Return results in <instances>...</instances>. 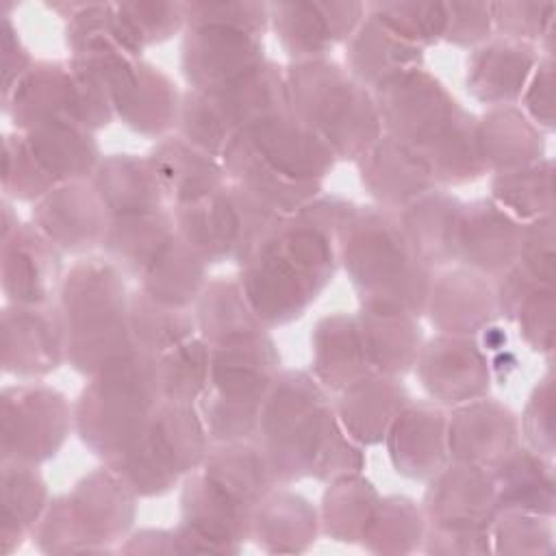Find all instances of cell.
Here are the masks:
<instances>
[{
  "mask_svg": "<svg viewBox=\"0 0 556 556\" xmlns=\"http://www.w3.org/2000/svg\"><path fill=\"white\" fill-rule=\"evenodd\" d=\"M356 206L317 195L293 215H280L241 263L239 282L265 328L298 319L332 280L339 239Z\"/></svg>",
  "mask_w": 556,
  "mask_h": 556,
  "instance_id": "6da1fadb",
  "label": "cell"
},
{
  "mask_svg": "<svg viewBox=\"0 0 556 556\" xmlns=\"http://www.w3.org/2000/svg\"><path fill=\"white\" fill-rule=\"evenodd\" d=\"M334 161L321 135L291 109L248 124L222 152L228 180L278 215L313 202Z\"/></svg>",
  "mask_w": 556,
  "mask_h": 556,
  "instance_id": "7a4b0ae2",
  "label": "cell"
},
{
  "mask_svg": "<svg viewBox=\"0 0 556 556\" xmlns=\"http://www.w3.org/2000/svg\"><path fill=\"white\" fill-rule=\"evenodd\" d=\"M339 261L363 311L410 317L426 313L434 274L408 241L397 211L356 206L339 239Z\"/></svg>",
  "mask_w": 556,
  "mask_h": 556,
  "instance_id": "3957f363",
  "label": "cell"
},
{
  "mask_svg": "<svg viewBox=\"0 0 556 556\" xmlns=\"http://www.w3.org/2000/svg\"><path fill=\"white\" fill-rule=\"evenodd\" d=\"M343 432L321 384L302 371L276 376L256 426V445L278 484L315 476L324 454Z\"/></svg>",
  "mask_w": 556,
  "mask_h": 556,
  "instance_id": "277c9868",
  "label": "cell"
},
{
  "mask_svg": "<svg viewBox=\"0 0 556 556\" xmlns=\"http://www.w3.org/2000/svg\"><path fill=\"white\" fill-rule=\"evenodd\" d=\"M122 271L106 258L72 265L59 289L65 328V361L80 374H96L135 350Z\"/></svg>",
  "mask_w": 556,
  "mask_h": 556,
  "instance_id": "5b68a950",
  "label": "cell"
},
{
  "mask_svg": "<svg viewBox=\"0 0 556 556\" xmlns=\"http://www.w3.org/2000/svg\"><path fill=\"white\" fill-rule=\"evenodd\" d=\"M285 78L289 109L321 135L337 161H358L382 137L374 91L339 63L295 61Z\"/></svg>",
  "mask_w": 556,
  "mask_h": 556,
  "instance_id": "8992f818",
  "label": "cell"
},
{
  "mask_svg": "<svg viewBox=\"0 0 556 556\" xmlns=\"http://www.w3.org/2000/svg\"><path fill=\"white\" fill-rule=\"evenodd\" d=\"M159 402L154 356L132 350L91 374L74 426L93 454L111 460L141 439Z\"/></svg>",
  "mask_w": 556,
  "mask_h": 556,
  "instance_id": "52a82bcc",
  "label": "cell"
},
{
  "mask_svg": "<svg viewBox=\"0 0 556 556\" xmlns=\"http://www.w3.org/2000/svg\"><path fill=\"white\" fill-rule=\"evenodd\" d=\"M280 356L267 332L211 345L208 387L198 410L211 441H248L254 437L261 408L276 380Z\"/></svg>",
  "mask_w": 556,
  "mask_h": 556,
  "instance_id": "ba28073f",
  "label": "cell"
},
{
  "mask_svg": "<svg viewBox=\"0 0 556 556\" xmlns=\"http://www.w3.org/2000/svg\"><path fill=\"white\" fill-rule=\"evenodd\" d=\"M135 493L106 465L52 500L33 532L43 552H109L135 519Z\"/></svg>",
  "mask_w": 556,
  "mask_h": 556,
  "instance_id": "9c48e42d",
  "label": "cell"
},
{
  "mask_svg": "<svg viewBox=\"0 0 556 556\" xmlns=\"http://www.w3.org/2000/svg\"><path fill=\"white\" fill-rule=\"evenodd\" d=\"M208 450L211 437L198 406L161 400L141 439L106 465L135 495L152 497L198 469Z\"/></svg>",
  "mask_w": 556,
  "mask_h": 556,
  "instance_id": "30bf717a",
  "label": "cell"
},
{
  "mask_svg": "<svg viewBox=\"0 0 556 556\" xmlns=\"http://www.w3.org/2000/svg\"><path fill=\"white\" fill-rule=\"evenodd\" d=\"M426 552H489L491 526L500 513L491 467L447 460L424 497Z\"/></svg>",
  "mask_w": 556,
  "mask_h": 556,
  "instance_id": "8fae6325",
  "label": "cell"
},
{
  "mask_svg": "<svg viewBox=\"0 0 556 556\" xmlns=\"http://www.w3.org/2000/svg\"><path fill=\"white\" fill-rule=\"evenodd\" d=\"M282 109H289L285 72L265 61L226 87L185 91L176 132L222 159L226 146L248 124Z\"/></svg>",
  "mask_w": 556,
  "mask_h": 556,
  "instance_id": "7c38bea8",
  "label": "cell"
},
{
  "mask_svg": "<svg viewBox=\"0 0 556 556\" xmlns=\"http://www.w3.org/2000/svg\"><path fill=\"white\" fill-rule=\"evenodd\" d=\"M2 161L4 195L37 202L61 185L91 180L102 159L91 130L52 124L7 135Z\"/></svg>",
  "mask_w": 556,
  "mask_h": 556,
  "instance_id": "4fadbf2b",
  "label": "cell"
},
{
  "mask_svg": "<svg viewBox=\"0 0 556 556\" xmlns=\"http://www.w3.org/2000/svg\"><path fill=\"white\" fill-rule=\"evenodd\" d=\"M2 106L17 130L72 124L93 132L115 115L109 93L72 61H35Z\"/></svg>",
  "mask_w": 556,
  "mask_h": 556,
  "instance_id": "5bb4252c",
  "label": "cell"
},
{
  "mask_svg": "<svg viewBox=\"0 0 556 556\" xmlns=\"http://www.w3.org/2000/svg\"><path fill=\"white\" fill-rule=\"evenodd\" d=\"M278 217L232 180L202 200L174 206L176 235L206 265L224 261L241 265Z\"/></svg>",
  "mask_w": 556,
  "mask_h": 556,
  "instance_id": "9a60e30c",
  "label": "cell"
},
{
  "mask_svg": "<svg viewBox=\"0 0 556 556\" xmlns=\"http://www.w3.org/2000/svg\"><path fill=\"white\" fill-rule=\"evenodd\" d=\"M74 413L56 389L33 380L2 391V460L39 465L52 458L72 426Z\"/></svg>",
  "mask_w": 556,
  "mask_h": 556,
  "instance_id": "2e32d148",
  "label": "cell"
},
{
  "mask_svg": "<svg viewBox=\"0 0 556 556\" xmlns=\"http://www.w3.org/2000/svg\"><path fill=\"white\" fill-rule=\"evenodd\" d=\"M382 135L424 152L463 109L439 78L421 67L374 89Z\"/></svg>",
  "mask_w": 556,
  "mask_h": 556,
  "instance_id": "e0dca14e",
  "label": "cell"
},
{
  "mask_svg": "<svg viewBox=\"0 0 556 556\" xmlns=\"http://www.w3.org/2000/svg\"><path fill=\"white\" fill-rule=\"evenodd\" d=\"M185 28L180 70L189 89L226 87L267 61L263 37L256 33L208 22L189 24Z\"/></svg>",
  "mask_w": 556,
  "mask_h": 556,
  "instance_id": "ac0fdd59",
  "label": "cell"
},
{
  "mask_svg": "<svg viewBox=\"0 0 556 556\" xmlns=\"http://www.w3.org/2000/svg\"><path fill=\"white\" fill-rule=\"evenodd\" d=\"M65 361V328L54 304H7L2 311V367L22 380L48 376Z\"/></svg>",
  "mask_w": 556,
  "mask_h": 556,
  "instance_id": "d6986e66",
  "label": "cell"
},
{
  "mask_svg": "<svg viewBox=\"0 0 556 556\" xmlns=\"http://www.w3.org/2000/svg\"><path fill=\"white\" fill-rule=\"evenodd\" d=\"M415 374L434 404L460 406L484 397L491 367L482 348L463 334H439L421 345Z\"/></svg>",
  "mask_w": 556,
  "mask_h": 556,
  "instance_id": "ffe728a7",
  "label": "cell"
},
{
  "mask_svg": "<svg viewBox=\"0 0 556 556\" xmlns=\"http://www.w3.org/2000/svg\"><path fill=\"white\" fill-rule=\"evenodd\" d=\"M363 17V2L269 4V24L293 63L324 59L328 50L352 37Z\"/></svg>",
  "mask_w": 556,
  "mask_h": 556,
  "instance_id": "44dd1931",
  "label": "cell"
},
{
  "mask_svg": "<svg viewBox=\"0 0 556 556\" xmlns=\"http://www.w3.org/2000/svg\"><path fill=\"white\" fill-rule=\"evenodd\" d=\"M2 293L7 304H50L63 282L61 250L35 226L2 237Z\"/></svg>",
  "mask_w": 556,
  "mask_h": 556,
  "instance_id": "7402d4cb",
  "label": "cell"
},
{
  "mask_svg": "<svg viewBox=\"0 0 556 556\" xmlns=\"http://www.w3.org/2000/svg\"><path fill=\"white\" fill-rule=\"evenodd\" d=\"M33 224L61 252L83 254L102 243L109 211L91 180H76L37 200L33 206Z\"/></svg>",
  "mask_w": 556,
  "mask_h": 556,
  "instance_id": "603a6c76",
  "label": "cell"
},
{
  "mask_svg": "<svg viewBox=\"0 0 556 556\" xmlns=\"http://www.w3.org/2000/svg\"><path fill=\"white\" fill-rule=\"evenodd\" d=\"M523 228L526 224L517 222L491 198L463 204L456 258L482 276H502L519 256Z\"/></svg>",
  "mask_w": 556,
  "mask_h": 556,
  "instance_id": "cb8c5ba5",
  "label": "cell"
},
{
  "mask_svg": "<svg viewBox=\"0 0 556 556\" xmlns=\"http://www.w3.org/2000/svg\"><path fill=\"white\" fill-rule=\"evenodd\" d=\"M180 100L182 93H178L172 78L141 59L111 91L113 113L135 132L156 139L176 130Z\"/></svg>",
  "mask_w": 556,
  "mask_h": 556,
  "instance_id": "d4e9b609",
  "label": "cell"
},
{
  "mask_svg": "<svg viewBox=\"0 0 556 556\" xmlns=\"http://www.w3.org/2000/svg\"><path fill=\"white\" fill-rule=\"evenodd\" d=\"M389 458L397 473L430 480L447 458V415L434 402H410L391 424L387 437Z\"/></svg>",
  "mask_w": 556,
  "mask_h": 556,
  "instance_id": "484cf974",
  "label": "cell"
},
{
  "mask_svg": "<svg viewBox=\"0 0 556 556\" xmlns=\"http://www.w3.org/2000/svg\"><path fill=\"white\" fill-rule=\"evenodd\" d=\"M517 447L515 415L486 397L454 406L447 415V458L493 467Z\"/></svg>",
  "mask_w": 556,
  "mask_h": 556,
  "instance_id": "4316f807",
  "label": "cell"
},
{
  "mask_svg": "<svg viewBox=\"0 0 556 556\" xmlns=\"http://www.w3.org/2000/svg\"><path fill=\"white\" fill-rule=\"evenodd\" d=\"M365 191L384 208L400 211L437 189L426 161L410 146L382 135L358 161Z\"/></svg>",
  "mask_w": 556,
  "mask_h": 556,
  "instance_id": "83f0119b",
  "label": "cell"
},
{
  "mask_svg": "<svg viewBox=\"0 0 556 556\" xmlns=\"http://www.w3.org/2000/svg\"><path fill=\"white\" fill-rule=\"evenodd\" d=\"M536 48L515 39H486L467 61V91L493 106H513L539 63Z\"/></svg>",
  "mask_w": 556,
  "mask_h": 556,
  "instance_id": "f1b7e54d",
  "label": "cell"
},
{
  "mask_svg": "<svg viewBox=\"0 0 556 556\" xmlns=\"http://www.w3.org/2000/svg\"><path fill=\"white\" fill-rule=\"evenodd\" d=\"M426 313L443 334L469 337L495 317V291L486 276L473 269H450L432 278Z\"/></svg>",
  "mask_w": 556,
  "mask_h": 556,
  "instance_id": "f546056e",
  "label": "cell"
},
{
  "mask_svg": "<svg viewBox=\"0 0 556 556\" xmlns=\"http://www.w3.org/2000/svg\"><path fill=\"white\" fill-rule=\"evenodd\" d=\"M404 384L393 376L369 374L339 391L334 406L343 430L361 445L382 443L391 424L408 404Z\"/></svg>",
  "mask_w": 556,
  "mask_h": 556,
  "instance_id": "4dcf8cb0",
  "label": "cell"
},
{
  "mask_svg": "<svg viewBox=\"0 0 556 556\" xmlns=\"http://www.w3.org/2000/svg\"><path fill=\"white\" fill-rule=\"evenodd\" d=\"M148 159L161 176L174 206L202 200L228 182L222 159L178 132L161 137Z\"/></svg>",
  "mask_w": 556,
  "mask_h": 556,
  "instance_id": "1f68e13d",
  "label": "cell"
},
{
  "mask_svg": "<svg viewBox=\"0 0 556 556\" xmlns=\"http://www.w3.org/2000/svg\"><path fill=\"white\" fill-rule=\"evenodd\" d=\"M176 235L174 211H132L109 215L102 252L122 274L141 278L163 245Z\"/></svg>",
  "mask_w": 556,
  "mask_h": 556,
  "instance_id": "d6a6232c",
  "label": "cell"
},
{
  "mask_svg": "<svg viewBox=\"0 0 556 556\" xmlns=\"http://www.w3.org/2000/svg\"><path fill=\"white\" fill-rule=\"evenodd\" d=\"M421 59L424 50L393 35L367 11L345 41V70L371 91L404 72L421 67Z\"/></svg>",
  "mask_w": 556,
  "mask_h": 556,
  "instance_id": "836d02e7",
  "label": "cell"
},
{
  "mask_svg": "<svg viewBox=\"0 0 556 556\" xmlns=\"http://www.w3.org/2000/svg\"><path fill=\"white\" fill-rule=\"evenodd\" d=\"M91 185L102 198L109 215L159 211L172 204L167 189L148 156L109 154L98 163Z\"/></svg>",
  "mask_w": 556,
  "mask_h": 556,
  "instance_id": "e575fe53",
  "label": "cell"
},
{
  "mask_svg": "<svg viewBox=\"0 0 556 556\" xmlns=\"http://www.w3.org/2000/svg\"><path fill=\"white\" fill-rule=\"evenodd\" d=\"M460 213L463 204L439 189L424 193L397 211L408 241L432 269L456 258Z\"/></svg>",
  "mask_w": 556,
  "mask_h": 556,
  "instance_id": "d590c367",
  "label": "cell"
},
{
  "mask_svg": "<svg viewBox=\"0 0 556 556\" xmlns=\"http://www.w3.org/2000/svg\"><path fill=\"white\" fill-rule=\"evenodd\" d=\"M478 150L486 172H508L541 161L543 139L530 117L515 106H493L476 124Z\"/></svg>",
  "mask_w": 556,
  "mask_h": 556,
  "instance_id": "8d00e7d4",
  "label": "cell"
},
{
  "mask_svg": "<svg viewBox=\"0 0 556 556\" xmlns=\"http://www.w3.org/2000/svg\"><path fill=\"white\" fill-rule=\"evenodd\" d=\"M313 345V378L330 391H341L363 376H369L358 317L330 315L317 321Z\"/></svg>",
  "mask_w": 556,
  "mask_h": 556,
  "instance_id": "74e56055",
  "label": "cell"
},
{
  "mask_svg": "<svg viewBox=\"0 0 556 556\" xmlns=\"http://www.w3.org/2000/svg\"><path fill=\"white\" fill-rule=\"evenodd\" d=\"M195 328L208 345H224L265 332L239 278L206 282L195 300Z\"/></svg>",
  "mask_w": 556,
  "mask_h": 556,
  "instance_id": "f35d334b",
  "label": "cell"
},
{
  "mask_svg": "<svg viewBox=\"0 0 556 556\" xmlns=\"http://www.w3.org/2000/svg\"><path fill=\"white\" fill-rule=\"evenodd\" d=\"M500 510L534 515L554 513V473L543 454L532 447H515L493 467Z\"/></svg>",
  "mask_w": 556,
  "mask_h": 556,
  "instance_id": "ab89813d",
  "label": "cell"
},
{
  "mask_svg": "<svg viewBox=\"0 0 556 556\" xmlns=\"http://www.w3.org/2000/svg\"><path fill=\"white\" fill-rule=\"evenodd\" d=\"M356 317L371 374L397 378L415 367L424 345L417 317L371 311Z\"/></svg>",
  "mask_w": 556,
  "mask_h": 556,
  "instance_id": "60d3db41",
  "label": "cell"
},
{
  "mask_svg": "<svg viewBox=\"0 0 556 556\" xmlns=\"http://www.w3.org/2000/svg\"><path fill=\"white\" fill-rule=\"evenodd\" d=\"M319 517L311 502L289 491H269L252 515L250 536L267 552H302L317 536Z\"/></svg>",
  "mask_w": 556,
  "mask_h": 556,
  "instance_id": "b9f144b4",
  "label": "cell"
},
{
  "mask_svg": "<svg viewBox=\"0 0 556 556\" xmlns=\"http://www.w3.org/2000/svg\"><path fill=\"white\" fill-rule=\"evenodd\" d=\"M204 258L174 235L141 276V289L161 304L189 308L206 287Z\"/></svg>",
  "mask_w": 556,
  "mask_h": 556,
  "instance_id": "7bdbcfd3",
  "label": "cell"
},
{
  "mask_svg": "<svg viewBox=\"0 0 556 556\" xmlns=\"http://www.w3.org/2000/svg\"><path fill=\"white\" fill-rule=\"evenodd\" d=\"M48 489L37 465L2 460V549L9 554L33 536L48 508Z\"/></svg>",
  "mask_w": 556,
  "mask_h": 556,
  "instance_id": "ee69618b",
  "label": "cell"
},
{
  "mask_svg": "<svg viewBox=\"0 0 556 556\" xmlns=\"http://www.w3.org/2000/svg\"><path fill=\"white\" fill-rule=\"evenodd\" d=\"M476 124L478 119L469 111L460 109L452 124L424 152H419L434 178V185H463L486 172L478 150Z\"/></svg>",
  "mask_w": 556,
  "mask_h": 556,
  "instance_id": "f6af8a7d",
  "label": "cell"
},
{
  "mask_svg": "<svg viewBox=\"0 0 556 556\" xmlns=\"http://www.w3.org/2000/svg\"><path fill=\"white\" fill-rule=\"evenodd\" d=\"M378 502V491L361 473L341 476L324 493L319 523L334 541L356 543L363 539Z\"/></svg>",
  "mask_w": 556,
  "mask_h": 556,
  "instance_id": "bcb514c9",
  "label": "cell"
},
{
  "mask_svg": "<svg viewBox=\"0 0 556 556\" xmlns=\"http://www.w3.org/2000/svg\"><path fill=\"white\" fill-rule=\"evenodd\" d=\"M128 324L137 352L159 356L193 337L195 317L187 308L156 302L143 289L128 298Z\"/></svg>",
  "mask_w": 556,
  "mask_h": 556,
  "instance_id": "7dc6e473",
  "label": "cell"
},
{
  "mask_svg": "<svg viewBox=\"0 0 556 556\" xmlns=\"http://www.w3.org/2000/svg\"><path fill=\"white\" fill-rule=\"evenodd\" d=\"M154 369L161 400L195 404L208 387L211 345L202 337H191L154 356Z\"/></svg>",
  "mask_w": 556,
  "mask_h": 556,
  "instance_id": "c3c4849f",
  "label": "cell"
},
{
  "mask_svg": "<svg viewBox=\"0 0 556 556\" xmlns=\"http://www.w3.org/2000/svg\"><path fill=\"white\" fill-rule=\"evenodd\" d=\"M491 200L521 224L552 215V161L495 172Z\"/></svg>",
  "mask_w": 556,
  "mask_h": 556,
  "instance_id": "681fc988",
  "label": "cell"
},
{
  "mask_svg": "<svg viewBox=\"0 0 556 556\" xmlns=\"http://www.w3.org/2000/svg\"><path fill=\"white\" fill-rule=\"evenodd\" d=\"M426 534V517L408 497H380L378 508L363 534V545L371 552L402 554L419 547Z\"/></svg>",
  "mask_w": 556,
  "mask_h": 556,
  "instance_id": "f907efd6",
  "label": "cell"
},
{
  "mask_svg": "<svg viewBox=\"0 0 556 556\" xmlns=\"http://www.w3.org/2000/svg\"><path fill=\"white\" fill-rule=\"evenodd\" d=\"M365 11L419 50L443 39L447 26V4L443 2H374L365 4Z\"/></svg>",
  "mask_w": 556,
  "mask_h": 556,
  "instance_id": "816d5d0a",
  "label": "cell"
},
{
  "mask_svg": "<svg viewBox=\"0 0 556 556\" xmlns=\"http://www.w3.org/2000/svg\"><path fill=\"white\" fill-rule=\"evenodd\" d=\"M552 517L521 510H500L491 526V549L495 552H549Z\"/></svg>",
  "mask_w": 556,
  "mask_h": 556,
  "instance_id": "f5cc1de1",
  "label": "cell"
},
{
  "mask_svg": "<svg viewBox=\"0 0 556 556\" xmlns=\"http://www.w3.org/2000/svg\"><path fill=\"white\" fill-rule=\"evenodd\" d=\"M117 11L141 48L154 41L169 39L174 33L187 26L185 4L126 2V4H117Z\"/></svg>",
  "mask_w": 556,
  "mask_h": 556,
  "instance_id": "db71d44e",
  "label": "cell"
},
{
  "mask_svg": "<svg viewBox=\"0 0 556 556\" xmlns=\"http://www.w3.org/2000/svg\"><path fill=\"white\" fill-rule=\"evenodd\" d=\"M185 20L189 24H226L263 37L269 26V4L258 2H222V4H185Z\"/></svg>",
  "mask_w": 556,
  "mask_h": 556,
  "instance_id": "11a10c76",
  "label": "cell"
},
{
  "mask_svg": "<svg viewBox=\"0 0 556 556\" xmlns=\"http://www.w3.org/2000/svg\"><path fill=\"white\" fill-rule=\"evenodd\" d=\"M519 332L532 350H552L554 339V289L552 285L534 287L519 304L515 317Z\"/></svg>",
  "mask_w": 556,
  "mask_h": 556,
  "instance_id": "9f6ffc18",
  "label": "cell"
},
{
  "mask_svg": "<svg viewBox=\"0 0 556 556\" xmlns=\"http://www.w3.org/2000/svg\"><path fill=\"white\" fill-rule=\"evenodd\" d=\"M549 4L528 2H495L491 4L493 26L502 33L500 37L532 43L552 33V15L539 17Z\"/></svg>",
  "mask_w": 556,
  "mask_h": 556,
  "instance_id": "6f0895ef",
  "label": "cell"
},
{
  "mask_svg": "<svg viewBox=\"0 0 556 556\" xmlns=\"http://www.w3.org/2000/svg\"><path fill=\"white\" fill-rule=\"evenodd\" d=\"M491 4L484 2H452L447 4V26L443 39L456 46H480L491 35Z\"/></svg>",
  "mask_w": 556,
  "mask_h": 556,
  "instance_id": "680465c9",
  "label": "cell"
},
{
  "mask_svg": "<svg viewBox=\"0 0 556 556\" xmlns=\"http://www.w3.org/2000/svg\"><path fill=\"white\" fill-rule=\"evenodd\" d=\"M554 76H552V56L539 59L526 89L521 96L523 113L536 128L552 130L554 128Z\"/></svg>",
  "mask_w": 556,
  "mask_h": 556,
  "instance_id": "91938a15",
  "label": "cell"
},
{
  "mask_svg": "<svg viewBox=\"0 0 556 556\" xmlns=\"http://www.w3.org/2000/svg\"><path fill=\"white\" fill-rule=\"evenodd\" d=\"M33 63L13 22L2 17V98L20 83Z\"/></svg>",
  "mask_w": 556,
  "mask_h": 556,
  "instance_id": "94428289",
  "label": "cell"
}]
</instances>
